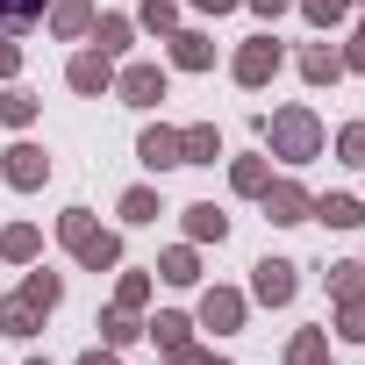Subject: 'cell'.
Listing matches in <instances>:
<instances>
[{"instance_id":"5b68a950","label":"cell","mask_w":365,"mask_h":365,"mask_svg":"<svg viewBox=\"0 0 365 365\" xmlns=\"http://www.w3.org/2000/svg\"><path fill=\"white\" fill-rule=\"evenodd\" d=\"M150 329H158V344H165V358H172V365H201V351L187 344V329H194L187 315H158Z\"/></svg>"},{"instance_id":"2e32d148","label":"cell","mask_w":365,"mask_h":365,"mask_svg":"<svg viewBox=\"0 0 365 365\" xmlns=\"http://www.w3.org/2000/svg\"><path fill=\"white\" fill-rule=\"evenodd\" d=\"M329 294L336 301H365V265H329Z\"/></svg>"},{"instance_id":"5bb4252c","label":"cell","mask_w":365,"mask_h":365,"mask_svg":"<svg viewBox=\"0 0 365 365\" xmlns=\"http://www.w3.org/2000/svg\"><path fill=\"white\" fill-rule=\"evenodd\" d=\"M187 237H194V244H208V237L222 244V237H230V215H215V208H187Z\"/></svg>"},{"instance_id":"e575fe53","label":"cell","mask_w":365,"mask_h":365,"mask_svg":"<svg viewBox=\"0 0 365 365\" xmlns=\"http://www.w3.org/2000/svg\"><path fill=\"white\" fill-rule=\"evenodd\" d=\"M344 65H358V72H365V22H358V43H351V58H344Z\"/></svg>"},{"instance_id":"8d00e7d4","label":"cell","mask_w":365,"mask_h":365,"mask_svg":"<svg viewBox=\"0 0 365 365\" xmlns=\"http://www.w3.org/2000/svg\"><path fill=\"white\" fill-rule=\"evenodd\" d=\"M15 72V43H0V79H8Z\"/></svg>"},{"instance_id":"9a60e30c","label":"cell","mask_w":365,"mask_h":365,"mask_svg":"<svg viewBox=\"0 0 365 365\" xmlns=\"http://www.w3.org/2000/svg\"><path fill=\"white\" fill-rule=\"evenodd\" d=\"M172 65H187V72H201V65H215V51H208V36H172Z\"/></svg>"},{"instance_id":"30bf717a","label":"cell","mask_w":365,"mask_h":365,"mask_svg":"<svg viewBox=\"0 0 365 365\" xmlns=\"http://www.w3.org/2000/svg\"><path fill=\"white\" fill-rule=\"evenodd\" d=\"M215 150H222V143H215L208 122H201V129H179V165H215Z\"/></svg>"},{"instance_id":"603a6c76","label":"cell","mask_w":365,"mask_h":365,"mask_svg":"<svg viewBox=\"0 0 365 365\" xmlns=\"http://www.w3.org/2000/svg\"><path fill=\"white\" fill-rule=\"evenodd\" d=\"M230 179H237V194H265V187H272V172H265L258 158H244V165H237Z\"/></svg>"},{"instance_id":"d4e9b609","label":"cell","mask_w":365,"mask_h":365,"mask_svg":"<svg viewBox=\"0 0 365 365\" xmlns=\"http://www.w3.org/2000/svg\"><path fill=\"white\" fill-rule=\"evenodd\" d=\"M122 215H129V222H150V215H158V194H150V187H129V194H122Z\"/></svg>"},{"instance_id":"f546056e","label":"cell","mask_w":365,"mask_h":365,"mask_svg":"<svg viewBox=\"0 0 365 365\" xmlns=\"http://www.w3.org/2000/svg\"><path fill=\"white\" fill-rule=\"evenodd\" d=\"M336 150H344L351 165H365V122H358V129H344V136H336Z\"/></svg>"},{"instance_id":"8992f818","label":"cell","mask_w":365,"mask_h":365,"mask_svg":"<svg viewBox=\"0 0 365 365\" xmlns=\"http://www.w3.org/2000/svg\"><path fill=\"white\" fill-rule=\"evenodd\" d=\"M8 179L29 194V187H43V179H51V158H43L36 143H15V150H8Z\"/></svg>"},{"instance_id":"d6a6232c","label":"cell","mask_w":365,"mask_h":365,"mask_svg":"<svg viewBox=\"0 0 365 365\" xmlns=\"http://www.w3.org/2000/svg\"><path fill=\"white\" fill-rule=\"evenodd\" d=\"M344 336H365V301H344V322H336Z\"/></svg>"},{"instance_id":"4dcf8cb0","label":"cell","mask_w":365,"mask_h":365,"mask_svg":"<svg viewBox=\"0 0 365 365\" xmlns=\"http://www.w3.org/2000/svg\"><path fill=\"white\" fill-rule=\"evenodd\" d=\"M301 8H308L315 22H336V15H351V0H301Z\"/></svg>"},{"instance_id":"44dd1931","label":"cell","mask_w":365,"mask_h":365,"mask_svg":"<svg viewBox=\"0 0 365 365\" xmlns=\"http://www.w3.org/2000/svg\"><path fill=\"white\" fill-rule=\"evenodd\" d=\"M51 22H58V36H79V29L93 22V8H86V0H58V15H51Z\"/></svg>"},{"instance_id":"52a82bcc","label":"cell","mask_w":365,"mask_h":365,"mask_svg":"<svg viewBox=\"0 0 365 365\" xmlns=\"http://www.w3.org/2000/svg\"><path fill=\"white\" fill-rule=\"evenodd\" d=\"M308 208H315V201H308L301 187H287V179L265 187V215H272V222H308Z\"/></svg>"},{"instance_id":"ac0fdd59","label":"cell","mask_w":365,"mask_h":365,"mask_svg":"<svg viewBox=\"0 0 365 365\" xmlns=\"http://www.w3.org/2000/svg\"><path fill=\"white\" fill-rule=\"evenodd\" d=\"M301 72H308V79H315V86H322V79H336V72H344V58H336V51H329V43H315V51H308V58H301Z\"/></svg>"},{"instance_id":"4316f807","label":"cell","mask_w":365,"mask_h":365,"mask_svg":"<svg viewBox=\"0 0 365 365\" xmlns=\"http://www.w3.org/2000/svg\"><path fill=\"white\" fill-rule=\"evenodd\" d=\"M0 258H36V230H8L0 237Z\"/></svg>"},{"instance_id":"6da1fadb","label":"cell","mask_w":365,"mask_h":365,"mask_svg":"<svg viewBox=\"0 0 365 365\" xmlns=\"http://www.w3.org/2000/svg\"><path fill=\"white\" fill-rule=\"evenodd\" d=\"M265 143H272L287 165H308V158L322 150V122H315L308 108H279V115H265Z\"/></svg>"},{"instance_id":"1f68e13d","label":"cell","mask_w":365,"mask_h":365,"mask_svg":"<svg viewBox=\"0 0 365 365\" xmlns=\"http://www.w3.org/2000/svg\"><path fill=\"white\" fill-rule=\"evenodd\" d=\"M143 294H150V279H143V272H129V279H122V308H143Z\"/></svg>"},{"instance_id":"74e56055","label":"cell","mask_w":365,"mask_h":365,"mask_svg":"<svg viewBox=\"0 0 365 365\" xmlns=\"http://www.w3.org/2000/svg\"><path fill=\"white\" fill-rule=\"evenodd\" d=\"M79 365H115V358H108V351H86V358H79Z\"/></svg>"},{"instance_id":"4fadbf2b","label":"cell","mask_w":365,"mask_h":365,"mask_svg":"<svg viewBox=\"0 0 365 365\" xmlns=\"http://www.w3.org/2000/svg\"><path fill=\"white\" fill-rule=\"evenodd\" d=\"M72 86H79V93H101V86H108V58H101V51L72 58Z\"/></svg>"},{"instance_id":"8fae6325","label":"cell","mask_w":365,"mask_h":365,"mask_svg":"<svg viewBox=\"0 0 365 365\" xmlns=\"http://www.w3.org/2000/svg\"><path fill=\"white\" fill-rule=\"evenodd\" d=\"M143 165H179V129H143Z\"/></svg>"},{"instance_id":"e0dca14e","label":"cell","mask_w":365,"mask_h":365,"mask_svg":"<svg viewBox=\"0 0 365 365\" xmlns=\"http://www.w3.org/2000/svg\"><path fill=\"white\" fill-rule=\"evenodd\" d=\"M0 329H8V336H29V329H36V308H29L22 294H15V301H0Z\"/></svg>"},{"instance_id":"ba28073f","label":"cell","mask_w":365,"mask_h":365,"mask_svg":"<svg viewBox=\"0 0 365 365\" xmlns=\"http://www.w3.org/2000/svg\"><path fill=\"white\" fill-rule=\"evenodd\" d=\"M122 101H136V108L165 101V72H158V65H129V72H122Z\"/></svg>"},{"instance_id":"277c9868","label":"cell","mask_w":365,"mask_h":365,"mask_svg":"<svg viewBox=\"0 0 365 365\" xmlns=\"http://www.w3.org/2000/svg\"><path fill=\"white\" fill-rule=\"evenodd\" d=\"M251 287H258V301H265V308H287V301H294V265H287V258H265Z\"/></svg>"},{"instance_id":"484cf974","label":"cell","mask_w":365,"mask_h":365,"mask_svg":"<svg viewBox=\"0 0 365 365\" xmlns=\"http://www.w3.org/2000/svg\"><path fill=\"white\" fill-rule=\"evenodd\" d=\"M158 272H165L172 287H194V251H172V258H165Z\"/></svg>"},{"instance_id":"f1b7e54d","label":"cell","mask_w":365,"mask_h":365,"mask_svg":"<svg viewBox=\"0 0 365 365\" xmlns=\"http://www.w3.org/2000/svg\"><path fill=\"white\" fill-rule=\"evenodd\" d=\"M108 344H136V315H129V308L108 315Z\"/></svg>"},{"instance_id":"836d02e7","label":"cell","mask_w":365,"mask_h":365,"mask_svg":"<svg viewBox=\"0 0 365 365\" xmlns=\"http://www.w3.org/2000/svg\"><path fill=\"white\" fill-rule=\"evenodd\" d=\"M143 22L150 29H172V0H143Z\"/></svg>"},{"instance_id":"d6986e66","label":"cell","mask_w":365,"mask_h":365,"mask_svg":"<svg viewBox=\"0 0 365 365\" xmlns=\"http://www.w3.org/2000/svg\"><path fill=\"white\" fill-rule=\"evenodd\" d=\"M58 294H65V287H58V279H51V272H36V279H29V287H22V301H29V308H36V315H51V308H58Z\"/></svg>"},{"instance_id":"ffe728a7","label":"cell","mask_w":365,"mask_h":365,"mask_svg":"<svg viewBox=\"0 0 365 365\" xmlns=\"http://www.w3.org/2000/svg\"><path fill=\"white\" fill-rule=\"evenodd\" d=\"M29 115H36V93H22V86H15V93H0V122H8V129H22Z\"/></svg>"},{"instance_id":"cb8c5ba5","label":"cell","mask_w":365,"mask_h":365,"mask_svg":"<svg viewBox=\"0 0 365 365\" xmlns=\"http://www.w3.org/2000/svg\"><path fill=\"white\" fill-rule=\"evenodd\" d=\"M93 43H101V58H115V51H129V22H122V15H108Z\"/></svg>"},{"instance_id":"d590c367","label":"cell","mask_w":365,"mask_h":365,"mask_svg":"<svg viewBox=\"0 0 365 365\" xmlns=\"http://www.w3.org/2000/svg\"><path fill=\"white\" fill-rule=\"evenodd\" d=\"M251 8H258V15H279V8H294V0H251Z\"/></svg>"},{"instance_id":"3957f363","label":"cell","mask_w":365,"mask_h":365,"mask_svg":"<svg viewBox=\"0 0 365 365\" xmlns=\"http://www.w3.org/2000/svg\"><path fill=\"white\" fill-rule=\"evenodd\" d=\"M272 72H279V43H272V36H258V43L237 51V79H244V86H265Z\"/></svg>"},{"instance_id":"7402d4cb","label":"cell","mask_w":365,"mask_h":365,"mask_svg":"<svg viewBox=\"0 0 365 365\" xmlns=\"http://www.w3.org/2000/svg\"><path fill=\"white\" fill-rule=\"evenodd\" d=\"M43 15V0H0V29H29Z\"/></svg>"},{"instance_id":"60d3db41","label":"cell","mask_w":365,"mask_h":365,"mask_svg":"<svg viewBox=\"0 0 365 365\" xmlns=\"http://www.w3.org/2000/svg\"><path fill=\"white\" fill-rule=\"evenodd\" d=\"M29 365H43V358H29Z\"/></svg>"},{"instance_id":"7a4b0ae2","label":"cell","mask_w":365,"mask_h":365,"mask_svg":"<svg viewBox=\"0 0 365 365\" xmlns=\"http://www.w3.org/2000/svg\"><path fill=\"white\" fill-rule=\"evenodd\" d=\"M58 237H65V244L79 251V265H93V272H108V265L122 258V244H115L108 230H93V222H86V208H72V215L58 222Z\"/></svg>"},{"instance_id":"83f0119b","label":"cell","mask_w":365,"mask_h":365,"mask_svg":"<svg viewBox=\"0 0 365 365\" xmlns=\"http://www.w3.org/2000/svg\"><path fill=\"white\" fill-rule=\"evenodd\" d=\"M287 358H294V365H322V336H315V329H301V336H294V351H287Z\"/></svg>"},{"instance_id":"7c38bea8","label":"cell","mask_w":365,"mask_h":365,"mask_svg":"<svg viewBox=\"0 0 365 365\" xmlns=\"http://www.w3.org/2000/svg\"><path fill=\"white\" fill-rule=\"evenodd\" d=\"M308 215H322V222H329V230H358V222H365V215H358V201H351V194H329V201H315V208H308Z\"/></svg>"},{"instance_id":"f35d334b","label":"cell","mask_w":365,"mask_h":365,"mask_svg":"<svg viewBox=\"0 0 365 365\" xmlns=\"http://www.w3.org/2000/svg\"><path fill=\"white\" fill-rule=\"evenodd\" d=\"M194 8H215V15H222V8H237V0H194Z\"/></svg>"},{"instance_id":"ab89813d","label":"cell","mask_w":365,"mask_h":365,"mask_svg":"<svg viewBox=\"0 0 365 365\" xmlns=\"http://www.w3.org/2000/svg\"><path fill=\"white\" fill-rule=\"evenodd\" d=\"M201 365H222V358H201Z\"/></svg>"},{"instance_id":"9c48e42d","label":"cell","mask_w":365,"mask_h":365,"mask_svg":"<svg viewBox=\"0 0 365 365\" xmlns=\"http://www.w3.org/2000/svg\"><path fill=\"white\" fill-rule=\"evenodd\" d=\"M201 322H208V329H237V322H244V294H230V287H215V294L201 301Z\"/></svg>"}]
</instances>
